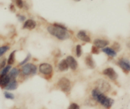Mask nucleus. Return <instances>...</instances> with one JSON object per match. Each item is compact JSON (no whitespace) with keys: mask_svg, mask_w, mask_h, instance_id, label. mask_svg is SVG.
Returning <instances> with one entry per match:
<instances>
[{"mask_svg":"<svg viewBox=\"0 0 130 109\" xmlns=\"http://www.w3.org/2000/svg\"><path fill=\"white\" fill-rule=\"evenodd\" d=\"M39 71L44 75H49L52 74L53 72V68L51 64L43 63L40 65Z\"/></svg>","mask_w":130,"mask_h":109,"instance_id":"6","label":"nucleus"},{"mask_svg":"<svg viewBox=\"0 0 130 109\" xmlns=\"http://www.w3.org/2000/svg\"><path fill=\"white\" fill-rule=\"evenodd\" d=\"M9 8L12 12H15V7H14V5H13V4H12H12H10V5Z\"/></svg>","mask_w":130,"mask_h":109,"instance_id":"31","label":"nucleus"},{"mask_svg":"<svg viewBox=\"0 0 130 109\" xmlns=\"http://www.w3.org/2000/svg\"><path fill=\"white\" fill-rule=\"evenodd\" d=\"M92 96L95 101L103 105L105 108L109 109L112 107L114 103V100L110 98L107 97L98 88H94L92 91Z\"/></svg>","mask_w":130,"mask_h":109,"instance_id":"2","label":"nucleus"},{"mask_svg":"<svg viewBox=\"0 0 130 109\" xmlns=\"http://www.w3.org/2000/svg\"><path fill=\"white\" fill-rule=\"evenodd\" d=\"M58 68L59 70L61 71H67L69 68V66H68V64L67 63V60L66 59H62L59 63L58 65Z\"/></svg>","mask_w":130,"mask_h":109,"instance_id":"17","label":"nucleus"},{"mask_svg":"<svg viewBox=\"0 0 130 109\" xmlns=\"http://www.w3.org/2000/svg\"><path fill=\"white\" fill-rule=\"evenodd\" d=\"M10 81V78L8 74L0 75V87H1V88H5Z\"/></svg>","mask_w":130,"mask_h":109,"instance_id":"13","label":"nucleus"},{"mask_svg":"<svg viewBox=\"0 0 130 109\" xmlns=\"http://www.w3.org/2000/svg\"><path fill=\"white\" fill-rule=\"evenodd\" d=\"M112 49H113L114 51H116V52H118V51H119L120 50H121V45H120L119 43H118V42H114V43H113V45H112Z\"/></svg>","mask_w":130,"mask_h":109,"instance_id":"26","label":"nucleus"},{"mask_svg":"<svg viewBox=\"0 0 130 109\" xmlns=\"http://www.w3.org/2000/svg\"><path fill=\"white\" fill-rule=\"evenodd\" d=\"M85 63L89 68L93 69L95 68V63L92 56L91 54H87L85 57Z\"/></svg>","mask_w":130,"mask_h":109,"instance_id":"15","label":"nucleus"},{"mask_svg":"<svg viewBox=\"0 0 130 109\" xmlns=\"http://www.w3.org/2000/svg\"><path fill=\"white\" fill-rule=\"evenodd\" d=\"M75 1H79V0H75Z\"/></svg>","mask_w":130,"mask_h":109,"instance_id":"33","label":"nucleus"},{"mask_svg":"<svg viewBox=\"0 0 130 109\" xmlns=\"http://www.w3.org/2000/svg\"><path fill=\"white\" fill-rule=\"evenodd\" d=\"M14 2L17 7L20 9L24 7V2L22 0H14Z\"/></svg>","mask_w":130,"mask_h":109,"instance_id":"27","label":"nucleus"},{"mask_svg":"<svg viewBox=\"0 0 130 109\" xmlns=\"http://www.w3.org/2000/svg\"><path fill=\"white\" fill-rule=\"evenodd\" d=\"M11 65H6L3 69L0 70V75H7L9 73V71L11 70Z\"/></svg>","mask_w":130,"mask_h":109,"instance_id":"20","label":"nucleus"},{"mask_svg":"<svg viewBox=\"0 0 130 109\" xmlns=\"http://www.w3.org/2000/svg\"><path fill=\"white\" fill-rule=\"evenodd\" d=\"M19 70L17 68H13L12 70H10V71H9V73H8V75H9L10 78V79H16L17 76L19 74Z\"/></svg>","mask_w":130,"mask_h":109,"instance_id":"18","label":"nucleus"},{"mask_svg":"<svg viewBox=\"0 0 130 109\" xmlns=\"http://www.w3.org/2000/svg\"><path fill=\"white\" fill-rule=\"evenodd\" d=\"M68 109H80V106L75 103H72L70 104Z\"/></svg>","mask_w":130,"mask_h":109,"instance_id":"29","label":"nucleus"},{"mask_svg":"<svg viewBox=\"0 0 130 109\" xmlns=\"http://www.w3.org/2000/svg\"><path fill=\"white\" fill-rule=\"evenodd\" d=\"M17 87H18V84L16 81V79H10V81L5 89L7 91H13L15 90Z\"/></svg>","mask_w":130,"mask_h":109,"instance_id":"14","label":"nucleus"},{"mask_svg":"<svg viewBox=\"0 0 130 109\" xmlns=\"http://www.w3.org/2000/svg\"><path fill=\"white\" fill-rule=\"evenodd\" d=\"M37 26V22L32 19H27L24 22L22 28L25 29L32 30L35 29Z\"/></svg>","mask_w":130,"mask_h":109,"instance_id":"12","label":"nucleus"},{"mask_svg":"<svg viewBox=\"0 0 130 109\" xmlns=\"http://www.w3.org/2000/svg\"><path fill=\"white\" fill-rule=\"evenodd\" d=\"M4 96L5 97V98L9 99V100H13L15 98V96L13 94L9 92H7V91L4 92Z\"/></svg>","mask_w":130,"mask_h":109,"instance_id":"25","label":"nucleus"},{"mask_svg":"<svg viewBox=\"0 0 130 109\" xmlns=\"http://www.w3.org/2000/svg\"><path fill=\"white\" fill-rule=\"evenodd\" d=\"M9 49L10 47L8 45H3L0 47V57L3 56Z\"/></svg>","mask_w":130,"mask_h":109,"instance_id":"21","label":"nucleus"},{"mask_svg":"<svg viewBox=\"0 0 130 109\" xmlns=\"http://www.w3.org/2000/svg\"><path fill=\"white\" fill-rule=\"evenodd\" d=\"M17 17L18 18L19 21H21V22H24V21L26 20V17L22 15H21V14L17 15Z\"/></svg>","mask_w":130,"mask_h":109,"instance_id":"30","label":"nucleus"},{"mask_svg":"<svg viewBox=\"0 0 130 109\" xmlns=\"http://www.w3.org/2000/svg\"><path fill=\"white\" fill-rule=\"evenodd\" d=\"M102 52H103L107 56L111 57H114L117 56V52L116 51H114L112 47H105V48L102 49Z\"/></svg>","mask_w":130,"mask_h":109,"instance_id":"16","label":"nucleus"},{"mask_svg":"<svg viewBox=\"0 0 130 109\" xmlns=\"http://www.w3.org/2000/svg\"><path fill=\"white\" fill-rule=\"evenodd\" d=\"M75 52L76 56L78 57H80L82 54V48L80 45H77L75 47Z\"/></svg>","mask_w":130,"mask_h":109,"instance_id":"23","label":"nucleus"},{"mask_svg":"<svg viewBox=\"0 0 130 109\" xmlns=\"http://www.w3.org/2000/svg\"><path fill=\"white\" fill-rule=\"evenodd\" d=\"M7 59L6 57H0V70L3 69L5 66H6L7 65Z\"/></svg>","mask_w":130,"mask_h":109,"instance_id":"22","label":"nucleus"},{"mask_svg":"<svg viewBox=\"0 0 130 109\" xmlns=\"http://www.w3.org/2000/svg\"><path fill=\"white\" fill-rule=\"evenodd\" d=\"M67 63L68 64L69 68H70L72 70H76L78 68V63H77V60L72 56H67Z\"/></svg>","mask_w":130,"mask_h":109,"instance_id":"11","label":"nucleus"},{"mask_svg":"<svg viewBox=\"0 0 130 109\" xmlns=\"http://www.w3.org/2000/svg\"><path fill=\"white\" fill-rule=\"evenodd\" d=\"M100 49H98V47H96V46L93 45L91 48V53L94 54H98L100 53Z\"/></svg>","mask_w":130,"mask_h":109,"instance_id":"28","label":"nucleus"},{"mask_svg":"<svg viewBox=\"0 0 130 109\" xmlns=\"http://www.w3.org/2000/svg\"><path fill=\"white\" fill-rule=\"evenodd\" d=\"M59 88L64 92H68L71 90V82L67 77H62L57 82Z\"/></svg>","mask_w":130,"mask_h":109,"instance_id":"3","label":"nucleus"},{"mask_svg":"<svg viewBox=\"0 0 130 109\" xmlns=\"http://www.w3.org/2000/svg\"><path fill=\"white\" fill-rule=\"evenodd\" d=\"M127 46H128V47H129V48H130V42H129L128 43H127Z\"/></svg>","mask_w":130,"mask_h":109,"instance_id":"32","label":"nucleus"},{"mask_svg":"<svg viewBox=\"0 0 130 109\" xmlns=\"http://www.w3.org/2000/svg\"><path fill=\"white\" fill-rule=\"evenodd\" d=\"M31 55L30 54H27V56H26V57H25L23 61H21V62L19 64V66H23L24 65H25V64L27 63L29 61V59H30V58H31Z\"/></svg>","mask_w":130,"mask_h":109,"instance_id":"24","label":"nucleus"},{"mask_svg":"<svg viewBox=\"0 0 130 109\" xmlns=\"http://www.w3.org/2000/svg\"><path fill=\"white\" fill-rule=\"evenodd\" d=\"M103 74L108 77L112 81H116L117 77H118V75H117V72L115 71L113 68L111 67L105 69L103 71Z\"/></svg>","mask_w":130,"mask_h":109,"instance_id":"8","label":"nucleus"},{"mask_svg":"<svg viewBox=\"0 0 130 109\" xmlns=\"http://www.w3.org/2000/svg\"><path fill=\"white\" fill-rule=\"evenodd\" d=\"M117 65L124 72L128 73L130 71V61L127 59H120L117 62Z\"/></svg>","mask_w":130,"mask_h":109,"instance_id":"7","label":"nucleus"},{"mask_svg":"<svg viewBox=\"0 0 130 109\" xmlns=\"http://www.w3.org/2000/svg\"><path fill=\"white\" fill-rule=\"evenodd\" d=\"M15 52L16 51H13L10 54L8 59H7V63H8V65H12L15 63Z\"/></svg>","mask_w":130,"mask_h":109,"instance_id":"19","label":"nucleus"},{"mask_svg":"<svg viewBox=\"0 0 130 109\" xmlns=\"http://www.w3.org/2000/svg\"><path fill=\"white\" fill-rule=\"evenodd\" d=\"M109 41L104 39H100V38L95 39L93 42L94 45L96 46L98 49L105 48V47H107L109 45Z\"/></svg>","mask_w":130,"mask_h":109,"instance_id":"9","label":"nucleus"},{"mask_svg":"<svg viewBox=\"0 0 130 109\" xmlns=\"http://www.w3.org/2000/svg\"><path fill=\"white\" fill-rule=\"evenodd\" d=\"M47 31L60 40H66L70 37L67 27L59 23H54L47 27Z\"/></svg>","mask_w":130,"mask_h":109,"instance_id":"1","label":"nucleus"},{"mask_svg":"<svg viewBox=\"0 0 130 109\" xmlns=\"http://www.w3.org/2000/svg\"><path fill=\"white\" fill-rule=\"evenodd\" d=\"M21 71H22V74L26 76L35 75L36 74L37 71V67L36 65L32 63L25 64L22 66V68H21Z\"/></svg>","mask_w":130,"mask_h":109,"instance_id":"4","label":"nucleus"},{"mask_svg":"<svg viewBox=\"0 0 130 109\" xmlns=\"http://www.w3.org/2000/svg\"><path fill=\"white\" fill-rule=\"evenodd\" d=\"M77 37L78 39L84 42H86V43H89L91 42V38H90L89 36L87 34L86 31L84 30H81L78 32L77 34Z\"/></svg>","mask_w":130,"mask_h":109,"instance_id":"10","label":"nucleus"},{"mask_svg":"<svg viewBox=\"0 0 130 109\" xmlns=\"http://www.w3.org/2000/svg\"><path fill=\"white\" fill-rule=\"evenodd\" d=\"M96 88H98L103 93L107 92L110 90L111 86L107 81L104 79H98L96 82Z\"/></svg>","mask_w":130,"mask_h":109,"instance_id":"5","label":"nucleus"}]
</instances>
